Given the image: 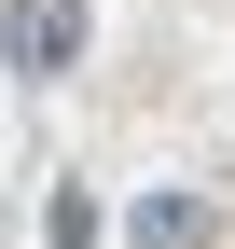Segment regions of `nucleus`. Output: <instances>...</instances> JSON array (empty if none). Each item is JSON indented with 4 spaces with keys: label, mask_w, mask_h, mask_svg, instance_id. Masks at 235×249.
Here are the masks:
<instances>
[{
    "label": "nucleus",
    "mask_w": 235,
    "mask_h": 249,
    "mask_svg": "<svg viewBox=\"0 0 235 249\" xmlns=\"http://www.w3.org/2000/svg\"><path fill=\"white\" fill-rule=\"evenodd\" d=\"M0 55H14L28 83L69 70V55H83V0H14V14H0Z\"/></svg>",
    "instance_id": "obj_1"
},
{
    "label": "nucleus",
    "mask_w": 235,
    "mask_h": 249,
    "mask_svg": "<svg viewBox=\"0 0 235 249\" xmlns=\"http://www.w3.org/2000/svg\"><path fill=\"white\" fill-rule=\"evenodd\" d=\"M125 249H208V208L194 194H138L125 208Z\"/></svg>",
    "instance_id": "obj_2"
}]
</instances>
